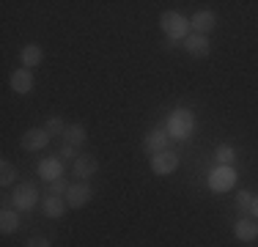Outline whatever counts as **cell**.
<instances>
[{"label": "cell", "instance_id": "obj_12", "mask_svg": "<svg viewBox=\"0 0 258 247\" xmlns=\"http://www.w3.org/2000/svg\"><path fill=\"white\" fill-rule=\"evenodd\" d=\"M39 176L44 178V181H55V178H63V162H60V157L41 159V165H39Z\"/></svg>", "mask_w": 258, "mask_h": 247}, {"label": "cell", "instance_id": "obj_7", "mask_svg": "<svg viewBox=\"0 0 258 247\" xmlns=\"http://www.w3.org/2000/svg\"><path fill=\"white\" fill-rule=\"evenodd\" d=\"M22 148L25 151H39V148H44L47 143H50V135H47V129H39V127H33V129H28L25 135H22Z\"/></svg>", "mask_w": 258, "mask_h": 247}, {"label": "cell", "instance_id": "obj_23", "mask_svg": "<svg viewBox=\"0 0 258 247\" xmlns=\"http://www.w3.org/2000/svg\"><path fill=\"white\" fill-rule=\"evenodd\" d=\"M69 187H72V184H66L63 181V178H55V181H50V195H66V193H69Z\"/></svg>", "mask_w": 258, "mask_h": 247}, {"label": "cell", "instance_id": "obj_3", "mask_svg": "<svg viewBox=\"0 0 258 247\" xmlns=\"http://www.w3.org/2000/svg\"><path fill=\"white\" fill-rule=\"evenodd\" d=\"M233 184H236V170L231 165H220L209 173V187L214 193H228V190H233Z\"/></svg>", "mask_w": 258, "mask_h": 247}, {"label": "cell", "instance_id": "obj_4", "mask_svg": "<svg viewBox=\"0 0 258 247\" xmlns=\"http://www.w3.org/2000/svg\"><path fill=\"white\" fill-rule=\"evenodd\" d=\"M11 203H14L20 212H28V209H33L36 203H39V190L33 187V184H17L14 195H11Z\"/></svg>", "mask_w": 258, "mask_h": 247}, {"label": "cell", "instance_id": "obj_20", "mask_svg": "<svg viewBox=\"0 0 258 247\" xmlns=\"http://www.w3.org/2000/svg\"><path fill=\"white\" fill-rule=\"evenodd\" d=\"M14 178H17L14 165H11L9 159H3V162H0V184H3V187H9V184H14Z\"/></svg>", "mask_w": 258, "mask_h": 247}, {"label": "cell", "instance_id": "obj_11", "mask_svg": "<svg viewBox=\"0 0 258 247\" xmlns=\"http://www.w3.org/2000/svg\"><path fill=\"white\" fill-rule=\"evenodd\" d=\"M72 170H75L77 178L85 181V178H91L96 170H99V162H96V157H91V154H80V157L75 159V168Z\"/></svg>", "mask_w": 258, "mask_h": 247}, {"label": "cell", "instance_id": "obj_10", "mask_svg": "<svg viewBox=\"0 0 258 247\" xmlns=\"http://www.w3.org/2000/svg\"><path fill=\"white\" fill-rule=\"evenodd\" d=\"M11 91L14 94H30L33 91V72L30 69H17L14 74H11Z\"/></svg>", "mask_w": 258, "mask_h": 247}, {"label": "cell", "instance_id": "obj_22", "mask_svg": "<svg viewBox=\"0 0 258 247\" xmlns=\"http://www.w3.org/2000/svg\"><path fill=\"white\" fill-rule=\"evenodd\" d=\"M236 206L242 209V212H250V206H253V195H250L247 190H239L236 193Z\"/></svg>", "mask_w": 258, "mask_h": 247}, {"label": "cell", "instance_id": "obj_18", "mask_svg": "<svg viewBox=\"0 0 258 247\" xmlns=\"http://www.w3.org/2000/svg\"><path fill=\"white\" fill-rule=\"evenodd\" d=\"M41 58H44V52H41L39 44H28L25 49H22V66H25V69H30V66H39Z\"/></svg>", "mask_w": 258, "mask_h": 247}, {"label": "cell", "instance_id": "obj_14", "mask_svg": "<svg viewBox=\"0 0 258 247\" xmlns=\"http://www.w3.org/2000/svg\"><path fill=\"white\" fill-rule=\"evenodd\" d=\"M233 233H236L239 242H253V239H258V222L255 220H239L233 225Z\"/></svg>", "mask_w": 258, "mask_h": 247}, {"label": "cell", "instance_id": "obj_17", "mask_svg": "<svg viewBox=\"0 0 258 247\" xmlns=\"http://www.w3.org/2000/svg\"><path fill=\"white\" fill-rule=\"evenodd\" d=\"M63 143H69V146H75V148L85 143V127H83V124H72V127H66Z\"/></svg>", "mask_w": 258, "mask_h": 247}, {"label": "cell", "instance_id": "obj_2", "mask_svg": "<svg viewBox=\"0 0 258 247\" xmlns=\"http://www.w3.org/2000/svg\"><path fill=\"white\" fill-rule=\"evenodd\" d=\"M192 129H195V115H192V110L179 107V110H173V113H170V118H168V132H170V138L187 140L189 135H192Z\"/></svg>", "mask_w": 258, "mask_h": 247}, {"label": "cell", "instance_id": "obj_26", "mask_svg": "<svg viewBox=\"0 0 258 247\" xmlns=\"http://www.w3.org/2000/svg\"><path fill=\"white\" fill-rule=\"evenodd\" d=\"M162 47H165V49H173V47H176V41H173V39H165V44H162Z\"/></svg>", "mask_w": 258, "mask_h": 247}, {"label": "cell", "instance_id": "obj_13", "mask_svg": "<svg viewBox=\"0 0 258 247\" xmlns=\"http://www.w3.org/2000/svg\"><path fill=\"white\" fill-rule=\"evenodd\" d=\"M214 25H217V14H214V11H198V14H192L195 33L206 36V33H212V30H214Z\"/></svg>", "mask_w": 258, "mask_h": 247}, {"label": "cell", "instance_id": "obj_8", "mask_svg": "<svg viewBox=\"0 0 258 247\" xmlns=\"http://www.w3.org/2000/svg\"><path fill=\"white\" fill-rule=\"evenodd\" d=\"M91 195H94V193H91L88 184H85V181H77V184H72L69 193H66V203H69L72 209H83L85 203L91 201Z\"/></svg>", "mask_w": 258, "mask_h": 247}, {"label": "cell", "instance_id": "obj_27", "mask_svg": "<svg viewBox=\"0 0 258 247\" xmlns=\"http://www.w3.org/2000/svg\"><path fill=\"white\" fill-rule=\"evenodd\" d=\"M250 212H253L255 217H258V198H253V206H250Z\"/></svg>", "mask_w": 258, "mask_h": 247}, {"label": "cell", "instance_id": "obj_15", "mask_svg": "<svg viewBox=\"0 0 258 247\" xmlns=\"http://www.w3.org/2000/svg\"><path fill=\"white\" fill-rule=\"evenodd\" d=\"M66 206H69V203H66V201H60L58 195H47V198H44V203H41V209H44V214H47V217H52V220L63 217Z\"/></svg>", "mask_w": 258, "mask_h": 247}, {"label": "cell", "instance_id": "obj_5", "mask_svg": "<svg viewBox=\"0 0 258 247\" xmlns=\"http://www.w3.org/2000/svg\"><path fill=\"white\" fill-rule=\"evenodd\" d=\"M179 168V154L176 151H159L154 154V159H151V170L157 173V176H168V173H173Z\"/></svg>", "mask_w": 258, "mask_h": 247}, {"label": "cell", "instance_id": "obj_9", "mask_svg": "<svg viewBox=\"0 0 258 247\" xmlns=\"http://www.w3.org/2000/svg\"><path fill=\"white\" fill-rule=\"evenodd\" d=\"M184 49H187L192 58H206L212 44H209V36H201V33H189L184 39Z\"/></svg>", "mask_w": 258, "mask_h": 247}, {"label": "cell", "instance_id": "obj_1", "mask_svg": "<svg viewBox=\"0 0 258 247\" xmlns=\"http://www.w3.org/2000/svg\"><path fill=\"white\" fill-rule=\"evenodd\" d=\"M159 28L165 30V36L173 41H184L189 36V28H192V22L187 20V17H181L179 11H162V17H159Z\"/></svg>", "mask_w": 258, "mask_h": 247}, {"label": "cell", "instance_id": "obj_21", "mask_svg": "<svg viewBox=\"0 0 258 247\" xmlns=\"http://www.w3.org/2000/svg\"><path fill=\"white\" fill-rule=\"evenodd\" d=\"M44 129H47V135H50V138H55V135H63L66 132V124L60 121V115H52V118L44 124Z\"/></svg>", "mask_w": 258, "mask_h": 247}, {"label": "cell", "instance_id": "obj_19", "mask_svg": "<svg viewBox=\"0 0 258 247\" xmlns=\"http://www.w3.org/2000/svg\"><path fill=\"white\" fill-rule=\"evenodd\" d=\"M214 159H220V165H231L233 159H236V148L228 146V143L217 146V151H214Z\"/></svg>", "mask_w": 258, "mask_h": 247}, {"label": "cell", "instance_id": "obj_24", "mask_svg": "<svg viewBox=\"0 0 258 247\" xmlns=\"http://www.w3.org/2000/svg\"><path fill=\"white\" fill-rule=\"evenodd\" d=\"M25 247H52V244H50V239H44V236H33V239H28Z\"/></svg>", "mask_w": 258, "mask_h": 247}, {"label": "cell", "instance_id": "obj_6", "mask_svg": "<svg viewBox=\"0 0 258 247\" xmlns=\"http://www.w3.org/2000/svg\"><path fill=\"white\" fill-rule=\"evenodd\" d=\"M168 146H170V132L168 129H151V132L146 135V140H143V148L151 151V154L168 151Z\"/></svg>", "mask_w": 258, "mask_h": 247}, {"label": "cell", "instance_id": "obj_25", "mask_svg": "<svg viewBox=\"0 0 258 247\" xmlns=\"http://www.w3.org/2000/svg\"><path fill=\"white\" fill-rule=\"evenodd\" d=\"M60 157H66V159L75 157V159H77V148H75V146H69V143H63V148H60Z\"/></svg>", "mask_w": 258, "mask_h": 247}, {"label": "cell", "instance_id": "obj_16", "mask_svg": "<svg viewBox=\"0 0 258 247\" xmlns=\"http://www.w3.org/2000/svg\"><path fill=\"white\" fill-rule=\"evenodd\" d=\"M20 217H17V212L14 209H3L0 212V231L3 233H14V231H20Z\"/></svg>", "mask_w": 258, "mask_h": 247}]
</instances>
